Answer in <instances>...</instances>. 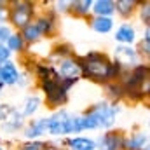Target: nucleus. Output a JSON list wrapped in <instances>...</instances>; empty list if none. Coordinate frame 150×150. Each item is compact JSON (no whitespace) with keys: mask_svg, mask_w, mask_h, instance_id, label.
<instances>
[{"mask_svg":"<svg viewBox=\"0 0 150 150\" xmlns=\"http://www.w3.org/2000/svg\"><path fill=\"white\" fill-rule=\"evenodd\" d=\"M79 63H80L84 77H89V79L100 80V82L115 79L122 72V68L117 63H110L108 58L101 52H89L84 58H79Z\"/></svg>","mask_w":150,"mask_h":150,"instance_id":"f257e3e1","label":"nucleus"},{"mask_svg":"<svg viewBox=\"0 0 150 150\" xmlns=\"http://www.w3.org/2000/svg\"><path fill=\"white\" fill-rule=\"evenodd\" d=\"M119 113V107L108 103H98L86 115H82V129H100V127H110L115 122V117Z\"/></svg>","mask_w":150,"mask_h":150,"instance_id":"f03ea898","label":"nucleus"},{"mask_svg":"<svg viewBox=\"0 0 150 150\" xmlns=\"http://www.w3.org/2000/svg\"><path fill=\"white\" fill-rule=\"evenodd\" d=\"M59 80H61V77L58 75L56 70H52V74L45 80H42V91L45 94V100H47L49 107H59L67 101V93L61 89Z\"/></svg>","mask_w":150,"mask_h":150,"instance_id":"7ed1b4c3","label":"nucleus"},{"mask_svg":"<svg viewBox=\"0 0 150 150\" xmlns=\"http://www.w3.org/2000/svg\"><path fill=\"white\" fill-rule=\"evenodd\" d=\"M33 12H35V9H33L32 2H14L9 11V19L12 21L14 26L25 28L26 25H30Z\"/></svg>","mask_w":150,"mask_h":150,"instance_id":"20e7f679","label":"nucleus"},{"mask_svg":"<svg viewBox=\"0 0 150 150\" xmlns=\"http://www.w3.org/2000/svg\"><path fill=\"white\" fill-rule=\"evenodd\" d=\"M113 63H117L120 68L126 67H134V63L138 61V54L134 49H131L129 45H117L115 47V54H113Z\"/></svg>","mask_w":150,"mask_h":150,"instance_id":"39448f33","label":"nucleus"},{"mask_svg":"<svg viewBox=\"0 0 150 150\" xmlns=\"http://www.w3.org/2000/svg\"><path fill=\"white\" fill-rule=\"evenodd\" d=\"M70 113L67 110H59L56 112L52 117H49L47 122V133H51L52 136H61L67 134V120H68Z\"/></svg>","mask_w":150,"mask_h":150,"instance_id":"423d86ee","label":"nucleus"},{"mask_svg":"<svg viewBox=\"0 0 150 150\" xmlns=\"http://www.w3.org/2000/svg\"><path fill=\"white\" fill-rule=\"evenodd\" d=\"M61 79H70V80H79L82 75V68L77 58H63L59 65V74Z\"/></svg>","mask_w":150,"mask_h":150,"instance_id":"0eeeda50","label":"nucleus"},{"mask_svg":"<svg viewBox=\"0 0 150 150\" xmlns=\"http://www.w3.org/2000/svg\"><path fill=\"white\" fill-rule=\"evenodd\" d=\"M19 72L12 61H5L0 65V86H12L19 82Z\"/></svg>","mask_w":150,"mask_h":150,"instance_id":"6e6552de","label":"nucleus"},{"mask_svg":"<svg viewBox=\"0 0 150 150\" xmlns=\"http://www.w3.org/2000/svg\"><path fill=\"white\" fill-rule=\"evenodd\" d=\"M94 143H96L98 150H119L124 145V140H122V136L119 133H105Z\"/></svg>","mask_w":150,"mask_h":150,"instance_id":"1a4fd4ad","label":"nucleus"},{"mask_svg":"<svg viewBox=\"0 0 150 150\" xmlns=\"http://www.w3.org/2000/svg\"><path fill=\"white\" fill-rule=\"evenodd\" d=\"M23 124H25L23 115L14 108V110L11 112V115L2 122V129H4L5 133H16L18 129H21V127H23Z\"/></svg>","mask_w":150,"mask_h":150,"instance_id":"9d476101","label":"nucleus"},{"mask_svg":"<svg viewBox=\"0 0 150 150\" xmlns=\"http://www.w3.org/2000/svg\"><path fill=\"white\" fill-rule=\"evenodd\" d=\"M47 122H49V119H38V120H33L26 129H25V136L28 138V140H32V138H37L40 134H44L45 131H47Z\"/></svg>","mask_w":150,"mask_h":150,"instance_id":"9b49d317","label":"nucleus"},{"mask_svg":"<svg viewBox=\"0 0 150 150\" xmlns=\"http://www.w3.org/2000/svg\"><path fill=\"white\" fill-rule=\"evenodd\" d=\"M147 133H134L129 140H124V149L127 150H143L147 149Z\"/></svg>","mask_w":150,"mask_h":150,"instance_id":"f8f14e48","label":"nucleus"},{"mask_svg":"<svg viewBox=\"0 0 150 150\" xmlns=\"http://www.w3.org/2000/svg\"><path fill=\"white\" fill-rule=\"evenodd\" d=\"M93 11L98 18H110V14L115 12V2L110 0H98L93 4Z\"/></svg>","mask_w":150,"mask_h":150,"instance_id":"ddd939ff","label":"nucleus"},{"mask_svg":"<svg viewBox=\"0 0 150 150\" xmlns=\"http://www.w3.org/2000/svg\"><path fill=\"white\" fill-rule=\"evenodd\" d=\"M134 38H136V32H134V28L131 26V25H122V26H119V30L115 32V40H119V42H122V44H131V42H134Z\"/></svg>","mask_w":150,"mask_h":150,"instance_id":"4468645a","label":"nucleus"},{"mask_svg":"<svg viewBox=\"0 0 150 150\" xmlns=\"http://www.w3.org/2000/svg\"><path fill=\"white\" fill-rule=\"evenodd\" d=\"M91 26L98 33H108V32H112V28H113V19L112 18H98L96 16L91 21Z\"/></svg>","mask_w":150,"mask_h":150,"instance_id":"2eb2a0df","label":"nucleus"},{"mask_svg":"<svg viewBox=\"0 0 150 150\" xmlns=\"http://www.w3.org/2000/svg\"><path fill=\"white\" fill-rule=\"evenodd\" d=\"M70 150H96V143L89 138H74L67 142Z\"/></svg>","mask_w":150,"mask_h":150,"instance_id":"dca6fc26","label":"nucleus"},{"mask_svg":"<svg viewBox=\"0 0 150 150\" xmlns=\"http://www.w3.org/2000/svg\"><path fill=\"white\" fill-rule=\"evenodd\" d=\"M38 107H40V98L38 96H30L25 101V110H23L21 115L23 117H30V115H33L38 110Z\"/></svg>","mask_w":150,"mask_h":150,"instance_id":"f3484780","label":"nucleus"},{"mask_svg":"<svg viewBox=\"0 0 150 150\" xmlns=\"http://www.w3.org/2000/svg\"><path fill=\"white\" fill-rule=\"evenodd\" d=\"M21 37H23V40H28V42H37L42 35H40V32H38L37 25H35V23H33V25L30 23V25H26V26L23 28Z\"/></svg>","mask_w":150,"mask_h":150,"instance_id":"a211bd4d","label":"nucleus"},{"mask_svg":"<svg viewBox=\"0 0 150 150\" xmlns=\"http://www.w3.org/2000/svg\"><path fill=\"white\" fill-rule=\"evenodd\" d=\"M35 25H37L40 35H51L52 30H54V21H52V18H38Z\"/></svg>","mask_w":150,"mask_h":150,"instance_id":"6ab92c4d","label":"nucleus"},{"mask_svg":"<svg viewBox=\"0 0 150 150\" xmlns=\"http://www.w3.org/2000/svg\"><path fill=\"white\" fill-rule=\"evenodd\" d=\"M82 131V117L79 115H70L67 120V134L72 133H80Z\"/></svg>","mask_w":150,"mask_h":150,"instance_id":"aec40b11","label":"nucleus"},{"mask_svg":"<svg viewBox=\"0 0 150 150\" xmlns=\"http://www.w3.org/2000/svg\"><path fill=\"white\" fill-rule=\"evenodd\" d=\"M134 5H136V2H129V0H119V2H115V11L120 14V16H129L131 12H133V9H134Z\"/></svg>","mask_w":150,"mask_h":150,"instance_id":"412c9836","label":"nucleus"},{"mask_svg":"<svg viewBox=\"0 0 150 150\" xmlns=\"http://www.w3.org/2000/svg\"><path fill=\"white\" fill-rule=\"evenodd\" d=\"M70 7L77 14H87L89 9L93 7V2L91 0H75V2H70Z\"/></svg>","mask_w":150,"mask_h":150,"instance_id":"4be33fe9","label":"nucleus"},{"mask_svg":"<svg viewBox=\"0 0 150 150\" xmlns=\"http://www.w3.org/2000/svg\"><path fill=\"white\" fill-rule=\"evenodd\" d=\"M23 45H25V40L21 37V33H14V35H11L9 40H7V49L9 51H23Z\"/></svg>","mask_w":150,"mask_h":150,"instance_id":"5701e85b","label":"nucleus"},{"mask_svg":"<svg viewBox=\"0 0 150 150\" xmlns=\"http://www.w3.org/2000/svg\"><path fill=\"white\" fill-rule=\"evenodd\" d=\"M150 32H149V28L145 30V37H143V40H142V44H140V52H143L145 56H149V52H150Z\"/></svg>","mask_w":150,"mask_h":150,"instance_id":"b1692460","label":"nucleus"},{"mask_svg":"<svg viewBox=\"0 0 150 150\" xmlns=\"http://www.w3.org/2000/svg\"><path fill=\"white\" fill-rule=\"evenodd\" d=\"M19 150H45V143L44 142H30V143H25Z\"/></svg>","mask_w":150,"mask_h":150,"instance_id":"393cba45","label":"nucleus"},{"mask_svg":"<svg viewBox=\"0 0 150 150\" xmlns=\"http://www.w3.org/2000/svg\"><path fill=\"white\" fill-rule=\"evenodd\" d=\"M12 33H11V28L9 26H5V25H0V45H4L9 37H11Z\"/></svg>","mask_w":150,"mask_h":150,"instance_id":"a878e982","label":"nucleus"},{"mask_svg":"<svg viewBox=\"0 0 150 150\" xmlns=\"http://www.w3.org/2000/svg\"><path fill=\"white\" fill-rule=\"evenodd\" d=\"M14 108L11 107V105H5V103H0V120L4 122L9 115H11V112H12Z\"/></svg>","mask_w":150,"mask_h":150,"instance_id":"bb28decb","label":"nucleus"},{"mask_svg":"<svg viewBox=\"0 0 150 150\" xmlns=\"http://www.w3.org/2000/svg\"><path fill=\"white\" fill-rule=\"evenodd\" d=\"M107 89L110 91V94L115 96V98H119V96H122V94H124V89H122V86H120V84H110Z\"/></svg>","mask_w":150,"mask_h":150,"instance_id":"cd10ccee","label":"nucleus"},{"mask_svg":"<svg viewBox=\"0 0 150 150\" xmlns=\"http://www.w3.org/2000/svg\"><path fill=\"white\" fill-rule=\"evenodd\" d=\"M9 56H11V51L5 47V45H0V65L9 61Z\"/></svg>","mask_w":150,"mask_h":150,"instance_id":"c85d7f7f","label":"nucleus"},{"mask_svg":"<svg viewBox=\"0 0 150 150\" xmlns=\"http://www.w3.org/2000/svg\"><path fill=\"white\" fill-rule=\"evenodd\" d=\"M149 19H150V5L145 4L143 9H142V21H143L145 25H149Z\"/></svg>","mask_w":150,"mask_h":150,"instance_id":"c756f323","label":"nucleus"},{"mask_svg":"<svg viewBox=\"0 0 150 150\" xmlns=\"http://www.w3.org/2000/svg\"><path fill=\"white\" fill-rule=\"evenodd\" d=\"M67 5H70V4H68V2H58V4H56L58 11H67V9H68Z\"/></svg>","mask_w":150,"mask_h":150,"instance_id":"7c9ffc66","label":"nucleus"},{"mask_svg":"<svg viewBox=\"0 0 150 150\" xmlns=\"http://www.w3.org/2000/svg\"><path fill=\"white\" fill-rule=\"evenodd\" d=\"M5 16H7V14H5V9L0 5V23H4V21H5Z\"/></svg>","mask_w":150,"mask_h":150,"instance_id":"2f4dec72","label":"nucleus"},{"mask_svg":"<svg viewBox=\"0 0 150 150\" xmlns=\"http://www.w3.org/2000/svg\"><path fill=\"white\" fill-rule=\"evenodd\" d=\"M45 150H56V149H45Z\"/></svg>","mask_w":150,"mask_h":150,"instance_id":"473e14b6","label":"nucleus"},{"mask_svg":"<svg viewBox=\"0 0 150 150\" xmlns=\"http://www.w3.org/2000/svg\"><path fill=\"white\" fill-rule=\"evenodd\" d=\"M0 93H2V86H0Z\"/></svg>","mask_w":150,"mask_h":150,"instance_id":"72a5a7b5","label":"nucleus"},{"mask_svg":"<svg viewBox=\"0 0 150 150\" xmlns=\"http://www.w3.org/2000/svg\"><path fill=\"white\" fill-rule=\"evenodd\" d=\"M0 150H2V147H0Z\"/></svg>","mask_w":150,"mask_h":150,"instance_id":"f704fd0d","label":"nucleus"}]
</instances>
